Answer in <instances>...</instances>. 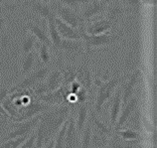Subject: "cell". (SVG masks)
<instances>
[{
  "mask_svg": "<svg viewBox=\"0 0 157 148\" xmlns=\"http://www.w3.org/2000/svg\"><path fill=\"white\" fill-rule=\"evenodd\" d=\"M68 122H69V118H68V120L66 121L63 125H62L60 130L58 131V133H57L56 137H55L54 148H65V134H66V130H67Z\"/></svg>",
  "mask_w": 157,
  "mask_h": 148,
  "instance_id": "83f0119b",
  "label": "cell"
},
{
  "mask_svg": "<svg viewBox=\"0 0 157 148\" xmlns=\"http://www.w3.org/2000/svg\"><path fill=\"white\" fill-rule=\"evenodd\" d=\"M90 55H92V53H86L77 62L76 81L80 83L82 88L86 89L92 96L94 89V76L92 64H90Z\"/></svg>",
  "mask_w": 157,
  "mask_h": 148,
  "instance_id": "5b68a950",
  "label": "cell"
},
{
  "mask_svg": "<svg viewBox=\"0 0 157 148\" xmlns=\"http://www.w3.org/2000/svg\"><path fill=\"white\" fill-rule=\"evenodd\" d=\"M107 4H109L107 2L100 1V0H90L88 3L84 4L78 9L82 21L84 23H88L96 16L105 14Z\"/></svg>",
  "mask_w": 157,
  "mask_h": 148,
  "instance_id": "30bf717a",
  "label": "cell"
},
{
  "mask_svg": "<svg viewBox=\"0 0 157 148\" xmlns=\"http://www.w3.org/2000/svg\"><path fill=\"white\" fill-rule=\"evenodd\" d=\"M53 1L62 4V5L68 6L70 8H73L75 10H78L84 4L88 3L90 0H53Z\"/></svg>",
  "mask_w": 157,
  "mask_h": 148,
  "instance_id": "f546056e",
  "label": "cell"
},
{
  "mask_svg": "<svg viewBox=\"0 0 157 148\" xmlns=\"http://www.w3.org/2000/svg\"><path fill=\"white\" fill-rule=\"evenodd\" d=\"M100 1H105V2H107V3H109L111 0H100Z\"/></svg>",
  "mask_w": 157,
  "mask_h": 148,
  "instance_id": "f35d334b",
  "label": "cell"
},
{
  "mask_svg": "<svg viewBox=\"0 0 157 148\" xmlns=\"http://www.w3.org/2000/svg\"><path fill=\"white\" fill-rule=\"evenodd\" d=\"M50 108H52V105H49L43 101H40L34 97L27 104L23 105L22 108H20L17 116L13 119V122L28 120V119L35 117L37 116H39V114H42Z\"/></svg>",
  "mask_w": 157,
  "mask_h": 148,
  "instance_id": "9c48e42d",
  "label": "cell"
},
{
  "mask_svg": "<svg viewBox=\"0 0 157 148\" xmlns=\"http://www.w3.org/2000/svg\"><path fill=\"white\" fill-rule=\"evenodd\" d=\"M139 98L137 96H132L130 100L126 102V104L122 106V110L121 112L118 116V118L113 128V133H117L119 130H121L122 126L125 124V122L128 120L129 117L131 116V114L133 113V112L136 109L138 105Z\"/></svg>",
  "mask_w": 157,
  "mask_h": 148,
  "instance_id": "5bb4252c",
  "label": "cell"
},
{
  "mask_svg": "<svg viewBox=\"0 0 157 148\" xmlns=\"http://www.w3.org/2000/svg\"><path fill=\"white\" fill-rule=\"evenodd\" d=\"M37 44H38V40L35 38V36L31 34L30 32H27L21 39V42H20V53H21V55H25L30 53L31 51L36 50Z\"/></svg>",
  "mask_w": 157,
  "mask_h": 148,
  "instance_id": "d4e9b609",
  "label": "cell"
},
{
  "mask_svg": "<svg viewBox=\"0 0 157 148\" xmlns=\"http://www.w3.org/2000/svg\"><path fill=\"white\" fill-rule=\"evenodd\" d=\"M28 136H22V137L10 139V140H7V141L0 142V148H19V146L26 140V138Z\"/></svg>",
  "mask_w": 157,
  "mask_h": 148,
  "instance_id": "1f68e13d",
  "label": "cell"
},
{
  "mask_svg": "<svg viewBox=\"0 0 157 148\" xmlns=\"http://www.w3.org/2000/svg\"><path fill=\"white\" fill-rule=\"evenodd\" d=\"M10 85H3L2 87H0V110H2V104L5 101V100L10 94L9 93Z\"/></svg>",
  "mask_w": 157,
  "mask_h": 148,
  "instance_id": "e575fe53",
  "label": "cell"
},
{
  "mask_svg": "<svg viewBox=\"0 0 157 148\" xmlns=\"http://www.w3.org/2000/svg\"><path fill=\"white\" fill-rule=\"evenodd\" d=\"M2 1L6 4V7L15 8L17 6H20L23 3L24 0H2Z\"/></svg>",
  "mask_w": 157,
  "mask_h": 148,
  "instance_id": "8d00e7d4",
  "label": "cell"
},
{
  "mask_svg": "<svg viewBox=\"0 0 157 148\" xmlns=\"http://www.w3.org/2000/svg\"><path fill=\"white\" fill-rule=\"evenodd\" d=\"M72 113V105L63 104L52 106L41 114V119L35 129V148H44L47 143L56 137L62 125Z\"/></svg>",
  "mask_w": 157,
  "mask_h": 148,
  "instance_id": "6da1fadb",
  "label": "cell"
},
{
  "mask_svg": "<svg viewBox=\"0 0 157 148\" xmlns=\"http://www.w3.org/2000/svg\"><path fill=\"white\" fill-rule=\"evenodd\" d=\"M114 27L115 26L113 24L107 21L106 19L102 18L100 20H97V21H94L92 23H86L85 31L89 35H100L106 33L109 30L113 29Z\"/></svg>",
  "mask_w": 157,
  "mask_h": 148,
  "instance_id": "ac0fdd59",
  "label": "cell"
},
{
  "mask_svg": "<svg viewBox=\"0 0 157 148\" xmlns=\"http://www.w3.org/2000/svg\"><path fill=\"white\" fill-rule=\"evenodd\" d=\"M140 76H141L140 69H135L129 76L125 75L124 79L121 82L119 88H121V105L122 106L130 100L132 96H133L134 89L138 83Z\"/></svg>",
  "mask_w": 157,
  "mask_h": 148,
  "instance_id": "8fae6325",
  "label": "cell"
},
{
  "mask_svg": "<svg viewBox=\"0 0 157 148\" xmlns=\"http://www.w3.org/2000/svg\"><path fill=\"white\" fill-rule=\"evenodd\" d=\"M86 24H82L78 28L82 36V40L85 44L86 53H92L93 48H98L104 46H111V45L117 44L121 40V38L124 35L123 32H118L117 34L113 33H104L100 35H89L85 31Z\"/></svg>",
  "mask_w": 157,
  "mask_h": 148,
  "instance_id": "277c9868",
  "label": "cell"
},
{
  "mask_svg": "<svg viewBox=\"0 0 157 148\" xmlns=\"http://www.w3.org/2000/svg\"><path fill=\"white\" fill-rule=\"evenodd\" d=\"M76 106H77L76 116H74V117H75L77 131L81 137V134L82 132V130H84L85 125L86 124L88 119H89V114H90V102L86 101L85 104H78Z\"/></svg>",
  "mask_w": 157,
  "mask_h": 148,
  "instance_id": "2e32d148",
  "label": "cell"
},
{
  "mask_svg": "<svg viewBox=\"0 0 157 148\" xmlns=\"http://www.w3.org/2000/svg\"><path fill=\"white\" fill-rule=\"evenodd\" d=\"M124 77L125 75H121L119 73H115L110 79L106 81H101L98 79H96L94 81V85L98 87L97 97L94 105V112L97 114L101 113L102 106L113 96L115 90H117V89L119 87V85L121 84V82L124 79Z\"/></svg>",
  "mask_w": 157,
  "mask_h": 148,
  "instance_id": "7a4b0ae2",
  "label": "cell"
},
{
  "mask_svg": "<svg viewBox=\"0 0 157 148\" xmlns=\"http://www.w3.org/2000/svg\"><path fill=\"white\" fill-rule=\"evenodd\" d=\"M92 124L90 120H88L86 124L85 125V128L81 134V141H80V147L78 148H93L92 147Z\"/></svg>",
  "mask_w": 157,
  "mask_h": 148,
  "instance_id": "4316f807",
  "label": "cell"
},
{
  "mask_svg": "<svg viewBox=\"0 0 157 148\" xmlns=\"http://www.w3.org/2000/svg\"><path fill=\"white\" fill-rule=\"evenodd\" d=\"M36 51H37V55L39 56V58L44 66H52L53 54L50 47L47 46L46 44L38 42L36 47Z\"/></svg>",
  "mask_w": 157,
  "mask_h": 148,
  "instance_id": "484cf974",
  "label": "cell"
},
{
  "mask_svg": "<svg viewBox=\"0 0 157 148\" xmlns=\"http://www.w3.org/2000/svg\"><path fill=\"white\" fill-rule=\"evenodd\" d=\"M52 67L53 66H43V67L29 73L28 75L23 77L17 84L13 85V87H10L9 93H12L15 92L31 89L35 85L46 80V78L49 75V73H50Z\"/></svg>",
  "mask_w": 157,
  "mask_h": 148,
  "instance_id": "8992f818",
  "label": "cell"
},
{
  "mask_svg": "<svg viewBox=\"0 0 157 148\" xmlns=\"http://www.w3.org/2000/svg\"><path fill=\"white\" fill-rule=\"evenodd\" d=\"M80 141L81 137L76 128L75 117H74V114L71 113L65 134V148H78L80 147Z\"/></svg>",
  "mask_w": 157,
  "mask_h": 148,
  "instance_id": "9a60e30c",
  "label": "cell"
},
{
  "mask_svg": "<svg viewBox=\"0 0 157 148\" xmlns=\"http://www.w3.org/2000/svg\"><path fill=\"white\" fill-rule=\"evenodd\" d=\"M55 24L57 27V30L59 32L62 39H68V40H82V36L78 29L71 27L67 23L62 21L56 16L55 18Z\"/></svg>",
  "mask_w": 157,
  "mask_h": 148,
  "instance_id": "d6986e66",
  "label": "cell"
},
{
  "mask_svg": "<svg viewBox=\"0 0 157 148\" xmlns=\"http://www.w3.org/2000/svg\"><path fill=\"white\" fill-rule=\"evenodd\" d=\"M21 6L29 9L34 14L45 20H48L53 15H55L51 3H46L42 0H24Z\"/></svg>",
  "mask_w": 157,
  "mask_h": 148,
  "instance_id": "7c38bea8",
  "label": "cell"
},
{
  "mask_svg": "<svg viewBox=\"0 0 157 148\" xmlns=\"http://www.w3.org/2000/svg\"><path fill=\"white\" fill-rule=\"evenodd\" d=\"M3 1L0 0V34L3 32L5 28V18H4V10H3Z\"/></svg>",
  "mask_w": 157,
  "mask_h": 148,
  "instance_id": "d590c367",
  "label": "cell"
},
{
  "mask_svg": "<svg viewBox=\"0 0 157 148\" xmlns=\"http://www.w3.org/2000/svg\"><path fill=\"white\" fill-rule=\"evenodd\" d=\"M89 120L92 124V129L94 132H97L104 136L110 137L113 135V128L110 126H107L104 122L101 121V119L98 117V114L94 112V109L90 110Z\"/></svg>",
  "mask_w": 157,
  "mask_h": 148,
  "instance_id": "ffe728a7",
  "label": "cell"
},
{
  "mask_svg": "<svg viewBox=\"0 0 157 148\" xmlns=\"http://www.w3.org/2000/svg\"><path fill=\"white\" fill-rule=\"evenodd\" d=\"M42 1H44V2H46V3H51L53 0H42Z\"/></svg>",
  "mask_w": 157,
  "mask_h": 148,
  "instance_id": "74e56055",
  "label": "cell"
},
{
  "mask_svg": "<svg viewBox=\"0 0 157 148\" xmlns=\"http://www.w3.org/2000/svg\"><path fill=\"white\" fill-rule=\"evenodd\" d=\"M26 27L29 30V32L35 36V38L38 40L39 43L46 44L47 46H49L52 49V44H51L50 37H49L48 34V29L40 26V24H38L35 21H31V20L27 22Z\"/></svg>",
  "mask_w": 157,
  "mask_h": 148,
  "instance_id": "e0dca14e",
  "label": "cell"
},
{
  "mask_svg": "<svg viewBox=\"0 0 157 148\" xmlns=\"http://www.w3.org/2000/svg\"><path fill=\"white\" fill-rule=\"evenodd\" d=\"M75 97H76V105L85 104V102L89 101L90 98L92 97L90 93L84 88H81L80 89H78V92L75 93Z\"/></svg>",
  "mask_w": 157,
  "mask_h": 148,
  "instance_id": "d6a6232c",
  "label": "cell"
},
{
  "mask_svg": "<svg viewBox=\"0 0 157 148\" xmlns=\"http://www.w3.org/2000/svg\"><path fill=\"white\" fill-rule=\"evenodd\" d=\"M45 83H46L50 92L58 89L63 85V75H62L61 70L57 66L52 67L50 73L45 80Z\"/></svg>",
  "mask_w": 157,
  "mask_h": 148,
  "instance_id": "44dd1931",
  "label": "cell"
},
{
  "mask_svg": "<svg viewBox=\"0 0 157 148\" xmlns=\"http://www.w3.org/2000/svg\"><path fill=\"white\" fill-rule=\"evenodd\" d=\"M86 53L82 40L62 39L60 46L53 52L56 59H60L67 63H77Z\"/></svg>",
  "mask_w": 157,
  "mask_h": 148,
  "instance_id": "3957f363",
  "label": "cell"
},
{
  "mask_svg": "<svg viewBox=\"0 0 157 148\" xmlns=\"http://www.w3.org/2000/svg\"><path fill=\"white\" fill-rule=\"evenodd\" d=\"M123 6L125 7L127 11H132V12H137L140 10L142 5V2L140 0H117Z\"/></svg>",
  "mask_w": 157,
  "mask_h": 148,
  "instance_id": "4dcf8cb0",
  "label": "cell"
},
{
  "mask_svg": "<svg viewBox=\"0 0 157 148\" xmlns=\"http://www.w3.org/2000/svg\"><path fill=\"white\" fill-rule=\"evenodd\" d=\"M126 12L127 10L121 2L117 0H111L107 4L106 9L105 11V19L109 21L111 24H113L115 27H117L119 23L124 19Z\"/></svg>",
  "mask_w": 157,
  "mask_h": 148,
  "instance_id": "4fadbf2b",
  "label": "cell"
},
{
  "mask_svg": "<svg viewBox=\"0 0 157 148\" xmlns=\"http://www.w3.org/2000/svg\"><path fill=\"white\" fill-rule=\"evenodd\" d=\"M37 58V51H31L30 53L25 55H21V61H20V77L23 78L29 73H31L34 68L35 61Z\"/></svg>",
  "mask_w": 157,
  "mask_h": 148,
  "instance_id": "7402d4cb",
  "label": "cell"
},
{
  "mask_svg": "<svg viewBox=\"0 0 157 148\" xmlns=\"http://www.w3.org/2000/svg\"><path fill=\"white\" fill-rule=\"evenodd\" d=\"M40 119H41V114L33 117V118L28 119V120H25V121L13 122L11 125V130L9 132L4 135V136L0 137V142L30 135L33 131H35L36 127L40 121Z\"/></svg>",
  "mask_w": 157,
  "mask_h": 148,
  "instance_id": "52a82bcc",
  "label": "cell"
},
{
  "mask_svg": "<svg viewBox=\"0 0 157 148\" xmlns=\"http://www.w3.org/2000/svg\"><path fill=\"white\" fill-rule=\"evenodd\" d=\"M51 5L54 10V13H55L57 17L61 19L63 22L67 23L71 27L75 28V29H78L82 24H84V22L81 19L78 10H75L68 6L62 5V4H59L55 1H52Z\"/></svg>",
  "mask_w": 157,
  "mask_h": 148,
  "instance_id": "ba28073f",
  "label": "cell"
},
{
  "mask_svg": "<svg viewBox=\"0 0 157 148\" xmlns=\"http://www.w3.org/2000/svg\"><path fill=\"white\" fill-rule=\"evenodd\" d=\"M113 100L111 102L110 105V120H109V126L111 128H113V126L117 122L119 113H121V88H117L115 93H113Z\"/></svg>",
  "mask_w": 157,
  "mask_h": 148,
  "instance_id": "603a6c76",
  "label": "cell"
},
{
  "mask_svg": "<svg viewBox=\"0 0 157 148\" xmlns=\"http://www.w3.org/2000/svg\"><path fill=\"white\" fill-rule=\"evenodd\" d=\"M35 144H36V135H35V131H33L26 138V140L19 146V148H35Z\"/></svg>",
  "mask_w": 157,
  "mask_h": 148,
  "instance_id": "836d02e7",
  "label": "cell"
},
{
  "mask_svg": "<svg viewBox=\"0 0 157 148\" xmlns=\"http://www.w3.org/2000/svg\"><path fill=\"white\" fill-rule=\"evenodd\" d=\"M55 18H56V15H53L52 17H50L47 20L48 34H49V37H50L51 44H52V49H51L52 53L57 50L62 42V37L60 36L59 32H58L56 24H55Z\"/></svg>",
  "mask_w": 157,
  "mask_h": 148,
  "instance_id": "cb8c5ba5",
  "label": "cell"
},
{
  "mask_svg": "<svg viewBox=\"0 0 157 148\" xmlns=\"http://www.w3.org/2000/svg\"><path fill=\"white\" fill-rule=\"evenodd\" d=\"M115 134H117L119 137L125 141H138L140 139V134L132 129L119 130Z\"/></svg>",
  "mask_w": 157,
  "mask_h": 148,
  "instance_id": "f1b7e54d",
  "label": "cell"
}]
</instances>
